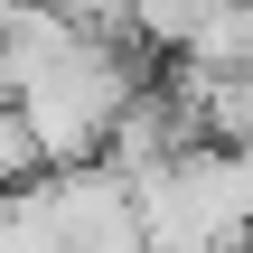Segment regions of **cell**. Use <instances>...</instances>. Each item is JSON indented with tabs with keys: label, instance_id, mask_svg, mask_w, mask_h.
Masks as SVG:
<instances>
[{
	"label": "cell",
	"instance_id": "3957f363",
	"mask_svg": "<svg viewBox=\"0 0 253 253\" xmlns=\"http://www.w3.org/2000/svg\"><path fill=\"white\" fill-rule=\"evenodd\" d=\"M38 178V141H28V122L0 103V188H28Z\"/></svg>",
	"mask_w": 253,
	"mask_h": 253
},
{
	"label": "cell",
	"instance_id": "7a4b0ae2",
	"mask_svg": "<svg viewBox=\"0 0 253 253\" xmlns=\"http://www.w3.org/2000/svg\"><path fill=\"white\" fill-rule=\"evenodd\" d=\"M197 9H207V0H122V28H131L141 47H169V56H178L188 28H197Z\"/></svg>",
	"mask_w": 253,
	"mask_h": 253
},
{
	"label": "cell",
	"instance_id": "6da1fadb",
	"mask_svg": "<svg viewBox=\"0 0 253 253\" xmlns=\"http://www.w3.org/2000/svg\"><path fill=\"white\" fill-rule=\"evenodd\" d=\"M141 253H244V207H235V160L216 141H188L178 160L122 178Z\"/></svg>",
	"mask_w": 253,
	"mask_h": 253
},
{
	"label": "cell",
	"instance_id": "277c9868",
	"mask_svg": "<svg viewBox=\"0 0 253 253\" xmlns=\"http://www.w3.org/2000/svg\"><path fill=\"white\" fill-rule=\"evenodd\" d=\"M225 160H235V207H244V244H253V141H235Z\"/></svg>",
	"mask_w": 253,
	"mask_h": 253
}]
</instances>
